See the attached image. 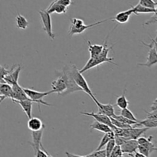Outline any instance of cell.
<instances>
[{
  "instance_id": "cell-1",
  "label": "cell",
  "mask_w": 157,
  "mask_h": 157,
  "mask_svg": "<svg viewBox=\"0 0 157 157\" xmlns=\"http://www.w3.org/2000/svg\"><path fill=\"white\" fill-rule=\"evenodd\" d=\"M71 71L72 76H73L74 79H75V82L78 84V87H81L82 91L85 92L87 94H88L89 96L93 99V101H94V102H96L98 100L96 99V98H95L93 92L90 90L87 81H86L84 77L82 75V73L80 72V70H78V67H77L75 64H72V65L71 66Z\"/></svg>"
},
{
  "instance_id": "cell-2",
  "label": "cell",
  "mask_w": 157,
  "mask_h": 157,
  "mask_svg": "<svg viewBox=\"0 0 157 157\" xmlns=\"http://www.w3.org/2000/svg\"><path fill=\"white\" fill-rule=\"evenodd\" d=\"M60 72H61V74L63 75V77H64L67 86V91L65 92L64 96L70 94L74 93V92L82 91L81 88L78 87V85L76 84L75 79H74L73 76H72L71 71V66L64 65L62 70Z\"/></svg>"
},
{
  "instance_id": "cell-3",
  "label": "cell",
  "mask_w": 157,
  "mask_h": 157,
  "mask_svg": "<svg viewBox=\"0 0 157 157\" xmlns=\"http://www.w3.org/2000/svg\"><path fill=\"white\" fill-rule=\"evenodd\" d=\"M25 91V93L27 94L28 97L33 101L34 103H36V104H38V109L41 111V109H40V104H43L44 106H51L50 104L48 103L45 102L44 101H43V98L44 97L48 96V95L51 94L55 93L53 90H49V91H46V92H40V91H37V90H32V89H29V88H24Z\"/></svg>"
},
{
  "instance_id": "cell-4",
  "label": "cell",
  "mask_w": 157,
  "mask_h": 157,
  "mask_svg": "<svg viewBox=\"0 0 157 157\" xmlns=\"http://www.w3.org/2000/svg\"><path fill=\"white\" fill-rule=\"evenodd\" d=\"M103 63H111L116 65V64L113 63V58H110V57H106L104 55H103L102 54H101V55L95 58H90V59L87 61V62L86 63L85 65L84 66L82 69L80 70L81 73H84V72L90 70V69L93 68V67H97V66L100 65V64H103Z\"/></svg>"
},
{
  "instance_id": "cell-5",
  "label": "cell",
  "mask_w": 157,
  "mask_h": 157,
  "mask_svg": "<svg viewBox=\"0 0 157 157\" xmlns=\"http://www.w3.org/2000/svg\"><path fill=\"white\" fill-rule=\"evenodd\" d=\"M38 12H39L41 22H42L43 25V29L46 32L48 36L52 40H54L55 38V35L53 32V30H52V18H51V14H49L46 9L39 10Z\"/></svg>"
},
{
  "instance_id": "cell-6",
  "label": "cell",
  "mask_w": 157,
  "mask_h": 157,
  "mask_svg": "<svg viewBox=\"0 0 157 157\" xmlns=\"http://www.w3.org/2000/svg\"><path fill=\"white\" fill-rule=\"evenodd\" d=\"M55 73L57 74L58 78L52 83V88L55 93L61 95V96H64L67 90V83H66L65 80H64V77L61 75V72L56 71Z\"/></svg>"
},
{
  "instance_id": "cell-7",
  "label": "cell",
  "mask_w": 157,
  "mask_h": 157,
  "mask_svg": "<svg viewBox=\"0 0 157 157\" xmlns=\"http://www.w3.org/2000/svg\"><path fill=\"white\" fill-rule=\"evenodd\" d=\"M143 44L147 48H149V52L148 55H147V61L146 63H138V66H142V67H151L153 65L157 64V52L155 49L154 45H153V42L150 44H147L144 41H142Z\"/></svg>"
},
{
  "instance_id": "cell-8",
  "label": "cell",
  "mask_w": 157,
  "mask_h": 157,
  "mask_svg": "<svg viewBox=\"0 0 157 157\" xmlns=\"http://www.w3.org/2000/svg\"><path fill=\"white\" fill-rule=\"evenodd\" d=\"M80 113L82 115H85V116L91 117L92 118L94 119V121H98V122L100 123H102V124H107L109 127H111L113 131L117 128V127H114V126L113 125V124H112L110 117H109L107 115L104 114V113H100V112H98V113H94V112H90V113H87V112H81Z\"/></svg>"
},
{
  "instance_id": "cell-9",
  "label": "cell",
  "mask_w": 157,
  "mask_h": 157,
  "mask_svg": "<svg viewBox=\"0 0 157 157\" xmlns=\"http://www.w3.org/2000/svg\"><path fill=\"white\" fill-rule=\"evenodd\" d=\"M21 66L20 64H18L9 75L5 77L2 80H1V83H6V84H9L11 86H13L15 84H18L19 74L21 72Z\"/></svg>"
},
{
  "instance_id": "cell-10",
  "label": "cell",
  "mask_w": 157,
  "mask_h": 157,
  "mask_svg": "<svg viewBox=\"0 0 157 157\" xmlns=\"http://www.w3.org/2000/svg\"><path fill=\"white\" fill-rule=\"evenodd\" d=\"M121 147L123 153H127L129 156L132 157L135 153L138 151L139 143L136 140H129Z\"/></svg>"
},
{
  "instance_id": "cell-11",
  "label": "cell",
  "mask_w": 157,
  "mask_h": 157,
  "mask_svg": "<svg viewBox=\"0 0 157 157\" xmlns=\"http://www.w3.org/2000/svg\"><path fill=\"white\" fill-rule=\"evenodd\" d=\"M13 89V95H12V101H26V100H31L28 97L27 94L25 91V89L22 88L18 84L12 86Z\"/></svg>"
},
{
  "instance_id": "cell-12",
  "label": "cell",
  "mask_w": 157,
  "mask_h": 157,
  "mask_svg": "<svg viewBox=\"0 0 157 157\" xmlns=\"http://www.w3.org/2000/svg\"><path fill=\"white\" fill-rule=\"evenodd\" d=\"M97 104L98 107V112L101 113H104V114L107 115L109 117H114L116 116L115 114V110L114 107H113V104H104L100 103L99 101H97L96 102H94Z\"/></svg>"
},
{
  "instance_id": "cell-13",
  "label": "cell",
  "mask_w": 157,
  "mask_h": 157,
  "mask_svg": "<svg viewBox=\"0 0 157 157\" xmlns=\"http://www.w3.org/2000/svg\"><path fill=\"white\" fill-rule=\"evenodd\" d=\"M153 139V136H150L149 137H144V136H141L140 138L137 140L138 143H139L140 146H142L144 148L147 149L149 151V153L151 154L153 152L157 151V147L154 145L152 140Z\"/></svg>"
},
{
  "instance_id": "cell-14",
  "label": "cell",
  "mask_w": 157,
  "mask_h": 157,
  "mask_svg": "<svg viewBox=\"0 0 157 157\" xmlns=\"http://www.w3.org/2000/svg\"><path fill=\"white\" fill-rule=\"evenodd\" d=\"M13 89L12 87L6 83L0 84V102H2L5 99H12Z\"/></svg>"
},
{
  "instance_id": "cell-15",
  "label": "cell",
  "mask_w": 157,
  "mask_h": 157,
  "mask_svg": "<svg viewBox=\"0 0 157 157\" xmlns=\"http://www.w3.org/2000/svg\"><path fill=\"white\" fill-rule=\"evenodd\" d=\"M44 130H41L40 131H35L32 132V142L30 143V145L33 148L34 152H36L39 149H41L42 143H41V140H42V135Z\"/></svg>"
},
{
  "instance_id": "cell-16",
  "label": "cell",
  "mask_w": 157,
  "mask_h": 157,
  "mask_svg": "<svg viewBox=\"0 0 157 157\" xmlns=\"http://www.w3.org/2000/svg\"><path fill=\"white\" fill-rule=\"evenodd\" d=\"M12 102L15 104H18L20 107L22 108L24 112L25 113L26 116L28 117L29 119L32 118V106H33L34 102L32 100H26V101H12Z\"/></svg>"
},
{
  "instance_id": "cell-17",
  "label": "cell",
  "mask_w": 157,
  "mask_h": 157,
  "mask_svg": "<svg viewBox=\"0 0 157 157\" xmlns=\"http://www.w3.org/2000/svg\"><path fill=\"white\" fill-rule=\"evenodd\" d=\"M133 10H132V9H130L128 10L117 13L114 17L111 18V20L112 21H117V22L120 23V24H125V23H127L129 21L130 15H133Z\"/></svg>"
},
{
  "instance_id": "cell-18",
  "label": "cell",
  "mask_w": 157,
  "mask_h": 157,
  "mask_svg": "<svg viewBox=\"0 0 157 157\" xmlns=\"http://www.w3.org/2000/svg\"><path fill=\"white\" fill-rule=\"evenodd\" d=\"M28 127L32 132L40 131L44 129V124L38 117H32L28 121Z\"/></svg>"
},
{
  "instance_id": "cell-19",
  "label": "cell",
  "mask_w": 157,
  "mask_h": 157,
  "mask_svg": "<svg viewBox=\"0 0 157 157\" xmlns=\"http://www.w3.org/2000/svg\"><path fill=\"white\" fill-rule=\"evenodd\" d=\"M47 12L49 14L52 13H58V14H65L67 11V7L63 6V5L59 4V3L55 2H52L50 4V6L48 7V9H46Z\"/></svg>"
},
{
  "instance_id": "cell-20",
  "label": "cell",
  "mask_w": 157,
  "mask_h": 157,
  "mask_svg": "<svg viewBox=\"0 0 157 157\" xmlns=\"http://www.w3.org/2000/svg\"><path fill=\"white\" fill-rule=\"evenodd\" d=\"M87 43H88V51L90 52V58H95L100 56L104 51V44H91L90 41H87Z\"/></svg>"
},
{
  "instance_id": "cell-21",
  "label": "cell",
  "mask_w": 157,
  "mask_h": 157,
  "mask_svg": "<svg viewBox=\"0 0 157 157\" xmlns=\"http://www.w3.org/2000/svg\"><path fill=\"white\" fill-rule=\"evenodd\" d=\"M147 130H148V129L146 128V127H135L134 128V127H132L130 129V139L137 140Z\"/></svg>"
},
{
  "instance_id": "cell-22",
  "label": "cell",
  "mask_w": 157,
  "mask_h": 157,
  "mask_svg": "<svg viewBox=\"0 0 157 157\" xmlns=\"http://www.w3.org/2000/svg\"><path fill=\"white\" fill-rule=\"evenodd\" d=\"M131 9L133 10L134 15H139V14H148V13H153L156 12V9H150L147 8L146 6H142V5L138 3L136 6H131Z\"/></svg>"
},
{
  "instance_id": "cell-23",
  "label": "cell",
  "mask_w": 157,
  "mask_h": 157,
  "mask_svg": "<svg viewBox=\"0 0 157 157\" xmlns=\"http://www.w3.org/2000/svg\"><path fill=\"white\" fill-rule=\"evenodd\" d=\"M115 133L113 131L109 132L107 133H104V136H103L102 139H101V142H100L99 146L98 147V148L96 149V150H103V148L106 147V146L108 144V143L110 141L115 140Z\"/></svg>"
},
{
  "instance_id": "cell-24",
  "label": "cell",
  "mask_w": 157,
  "mask_h": 157,
  "mask_svg": "<svg viewBox=\"0 0 157 157\" xmlns=\"http://www.w3.org/2000/svg\"><path fill=\"white\" fill-rule=\"evenodd\" d=\"M90 129L91 130H98L100 132H102V133H107L109 132L113 131L112 128L110 127H109L107 124H102V123H100L98 121H94L90 125Z\"/></svg>"
},
{
  "instance_id": "cell-25",
  "label": "cell",
  "mask_w": 157,
  "mask_h": 157,
  "mask_svg": "<svg viewBox=\"0 0 157 157\" xmlns=\"http://www.w3.org/2000/svg\"><path fill=\"white\" fill-rule=\"evenodd\" d=\"M126 93H127V88L125 87L124 90V92H123L122 95L117 97V98L116 105L119 108H121V110H123V109L128 108V106H129V104H130V102L128 101L127 98H126Z\"/></svg>"
},
{
  "instance_id": "cell-26",
  "label": "cell",
  "mask_w": 157,
  "mask_h": 157,
  "mask_svg": "<svg viewBox=\"0 0 157 157\" xmlns=\"http://www.w3.org/2000/svg\"><path fill=\"white\" fill-rule=\"evenodd\" d=\"M15 21H16V26L18 29H21V30H25L29 25V22L26 18L21 14L18 13L15 18Z\"/></svg>"
},
{
  "instance_id": "cell-27",
  "label": "cell",
  "mask_w": 157,
  "mask_h": 157,
  "mask_svg": "<svg viewBox=\"0 0 157 157\" xmlns=\"http://www.w3.org/2000/svg\"><path fill=\"white\" fill-rule=\"evenodd\" d=\"M140 126H143L144 127H146L148 130L152 128H157V121H154V120H150L147 118L146 120L144 121H139L137 124L135 126V127H138Z\"/></svg>"
},
{
  "instance_id": "cell-28",
  "label": "cell",
  "mask_w": 157,
  "mask_h": 157,
  "mask_svg": "<svg viewBox=\"0 0 157 157\" xmlns=\"http://www.w3.org/2000/svg\"><path fill=\"white\" fill-rule=\"evenodd\" d=\"M121 116L127 118V119L131 120V121H133L139 122V121H137V119L136 118V117H135L134 115H133V113L131 112V110H129L128 108L123 109V110H121Z\"/></svg>"
},
{
  "instance_id": "cell-29",
  "label": "cell",
  "mask_w": 157,
  "mask_h": 157,
  "mask_svg": "<svg viewBox=\"0 0 157 157\" xmlns=\"http://www.w3.org/2000/svg\"><path fill=\"white\" fill-rule=\"evenodd\" d=\"M113 118H115V119L117 120V121H121V122L124 123V124H127V125H130V126H136V124L139 123V122H136V121H131V120L127 119V118L121 116V115H116Z\"/></svg>"
},
{
  "instance_id": "cell-30",
  "label": "cell",
  "mask_w": 157,
  "mask_h": 157,
  "mask_svg": "<svg viewBox=\"0 0 157 157\" xmlns=\"http://www.w3.org/2000/svg\"><path fill=\"white\" fill-rule=\"evenodd\" d=\"M139 4L150 9H156L157 2L153 0H139Z\"/></svg>"
},
{
  "instance_id": "cell-31",
  "label": "cell",
  "mask_w": 157,
  "mask_h": 157,
  "mask_svg": "<svg viewBox=\"0 0 157 157\" xmlns=\"http://www.w3.org/2000/svg\"><path fill=\"white\" fill-rule=\"evenodd\" d=\"M86 157H107L105 149L101 150H95L90 154L86 155Z\"/></svg>"
},
{
  "instance_id": "cell-32",
  "label": "cell",
  "mask_w": 157,
  "mask_h": 157,
  "mask_svg": "<svg viewBox=\"0 0 157 157\" xmlns=\"http://www.w3.org/2000/svg\"><path fill=\"white\" fill-rule=\"evenodd\" d=\"M35 157H48L47 150L44 148L43 145H41V149H39V150H37L36 152H35Z\"/></svg>"
},
{
  "instance_id": "cell-33",
  "label": "cell",
  "mask_w": 157,
  "mask_h": 157,
  "mask_svg": "<svg viewBox=\"0 0 157 157\" xmlns=\"http://www.w3.org/2000/svg\"><path fill=\"white\" fill-rule=\"evenodd\" d=\"M124 154L122 152V150H121V147L120 146H117L113 149V152H112L111 155H110V157H119L120 156H122Z\"/></svg>"
},
{
  "instance_id": "cell-34",
  "label": "cell",
  "mask_w": 157,
  "mask_h": 157,
  "mask_svg": "<svg viewBox=\"0 0 157 157\" xmlns=\"http://www.w3.org/2000/svg\"><path fill=\"white\" fill-rule=\"evenodd\" d=\"M16 67H17V65H14L13 67L10 69V70H7V69L4 68V67H3V66H1V80H2L5 77L7 76L8 75H9V74H10L11 72H12V71H13Z\"/></svg>"
},
{
  "instance_id": "cell-35",
  "label": "cell",
  "mask_w": 157,
  "mask_h": 157,
  "mask_svg": "<svg viewBox=\"0 0 157 157\" xmlns=\"http://www.w3.org/2000/svg\"><path fill=\"white\" fill-rule=\"evenodd\" d=\"M127 140H129V139L126 137H123V136H115V143H116L117 146H121L123 144H125Z\"/></svg>"
},
{
  "instance_id": "cell-36",
  "label": "cell",
  "mask_w": 157,
  "mask_h": 157,
  "mask_svg": "<svg viewBox=\"0 0 157 157\" xmlns=\"http://www.w3.org/2000/svg\"><path fill=\"white\" fill-rule=\"evenodd\" d=\"M145 112L147 113V116L148 119L157 121V110H153L152 112H147L145 110Z\"/></svg>"
},
{
  "instance_id": "cell-37",
  "label": "cell",
  "mask_w": 157,
  "mask_h": 157,
  "mask_svg": "<svg viewBox=\"0 0 157 157\" xmlns=\"http://www.w3.org/2000/svg\"><path fill=\"white\" fill-rule=\"evenodd\" d=\"M54 2L63 5V6H66V7H68V6H70L73 3L71 0H54Z\"/></svg>"
},
{
  "instance_id": "cell-38",
  "label": "cell",
  "mask_w": 157,
  "mask_h": 157,
  "mask_svg": "<svg viewBox=\"0 0 157 157\" xmlns=\"http://www.w3.org/2000/svg\"><path fill=\"white\" fill-rule=\"evenodd\" d=\"M155 22H157V6H156V12H155L154 15H153L152 18H150V19H149V21H147V22L144 23V25H150V24H152V23H155Z\"/></svg>"
},
{
  "instance_id": "cell-39",
  "label": "cell",
  "mask_w": 157,
  "mask_h": 157,
  "mask_svg": "<svg viewBox=\"0 0 157 157\" xmlns=\"http://www.w3.org/2000/svg\"><path fill=\"white\" fill-rule=\"evenodd\" d=\"M150 109H151L152 111H153V110H157V98L156 99H155V101L153 102L151 107H150Z\"/></svg>"
},
{
  "instance_id": "cell-40",
  "label": "cell",
  "mask_w": 157,
  "mask_h": 157,
  "mask_svg": "<svg viewBox=\"0 0 157 157\" xmlns=\"http://www.w3.org/2000/svg\"><path fill=\"white\" fill-rule=\"evenodd\" d=\"M65 155L67 156V157H86V156H79V155L71 153L69 152H65Z\"/></svg>"
},
{
  "instance_id": "cell-41",
  "label": "cell",
  "mask_w": 157,
  "mask_h": 157,
  "mask_svg": "<svg viewBox=\"0 0 157 157\" xmlns=\"http://www.w3.org/2000/svg\"><path fill=\"white\" fill-rule=\"evenodd\" d=\"M132 157H147L146 156H144V155L141 154L140 153H139V152H136V153H135L133 155V156Z\"/></svg>"
},
{
  "instance_id": "cell-42",
  "label": "cell",
  "mask_w": 157,
  "mask_h": 157,
  "mask_svg": "<svg viewBox=\"0 0 157 157\" xmlns=\"http://www.w3.org/2000/svg\"><path fill=\"white\" fill-rule=\"evenodd\" d=\"M152 42H153L155 49H156V51L157 52V39H156V38H155V39H152Z\"/></svg>"
},
{
  "instance_id": "cell-43",
  "label": "cell",
  "mask_w": 157,
  "mask_h": 157,
  "mask_svg": "<svg viewBox=\"0 0 157 157\" xmlns=\"http://www.w3.org/2000/svg\"><path fill=\"white\" fill-rule=\"evenodd\" d=\"M47 154H48V157H53L52 155H50L48 153V151H47Z\"/></svg>"
},
{
  "instance_id": "cell-44",
  "label": "cell",
  "mask_w": 157,
  "mask_h": 157,
  "mask_svg": "<svg viewBox=\"0 0 157 157\" xmlns=\"http://www.w3.org/2000/svg\"><path fill=\"white\" fill-rule=\"evenodd\" d=\"M119 157H124V156H123V155H122V156H120Z\"/></svg>"
},
{
  "instance_id": "cell-45",
  "label": "cell",
  "mask_w": 157,
  "mask_h": 157,
  "mask_svg": "<svg viewBox=\"0 0 157 157\" xmlns=\"http://www.w3.org/2000/svg\"><path fill=\"white\" fill-rule=\"evenodd\" d=\"M156 39H157V37H156Z\"/></svg>"
}]
</instances>
